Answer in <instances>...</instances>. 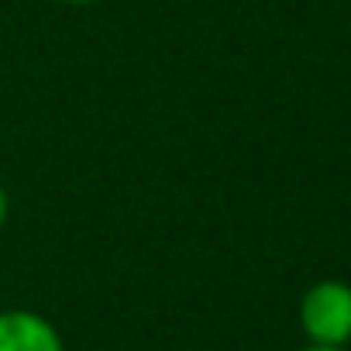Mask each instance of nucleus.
<instances>
[{
  "label": "nucleus",
  "mask_w": 351,
  "mask_h": 351,
  "mask_svg": "<svg viewBox=\"0 0 351 351\" xmlns=\"http://www.w3.org/2000/svg\"><path fill=\"white\" fill-rule=\"evenodd\" d=\"M300 330L310 344L348 348L351 344V286L341 279H320L300 296Z\"/></svg>",
  "instance_id": "1"
},
{
  "label": "nucleus",
  "mask_w": 351,
  "mask_h": 351,
  "mask_svg": "<svg viewBox=\"0 0 351 351\" xmlns=\"http://www.w3.org/2000/svg\"><path fill=\"white\" fill-rule=\"evenodd\" d=\"M0 351H66L59 327L35 310H0Z\"/></svg>",
  "instance_id": "2"
},
{
  "label": "nucleus",
  "mask_w": 351,
  "mask_h": 351,
  "mask_svg": "<svg viewBox=\"0 0 351 351\" xmlns=\"http://www.w3.org/2000/svg\"><path fill=\"white\" fill-rule=\"evenodd\" d=\"M8 214H11V200H8V190H4V183H0V228L8 224Z\"/></svg>",
  "instance_id": "3"
},
{
  "label": "nucleus",
  "mask_w": 351,
  "mask_h": 351,
  "mask_svg": "<svg viewBox=\"0 0 351 351\" xmlns=\"http://www.w3.org/2000/svg\"><path fill=\"white\" fill-rule=\"evenodd\" d=\"M303 351H351V348H324V344H306Z\"/></svg>",
  "instance_id": "4"
},
{
  "label": "nucleus",
  "mask_w": 351,
  "mask_h": 351,
  "mask_svg": "<svg viewBox=\"0 0 351 351\" xmlns=\"http://www.w3.org/2000/svg\"><path fill=\"white\" fill-rule=\"evenodd\" d=\"M62 4H69V8H83V4H97V0H62Z\"/></svg>",
  "instance_id": "5"
}]
</instances>
